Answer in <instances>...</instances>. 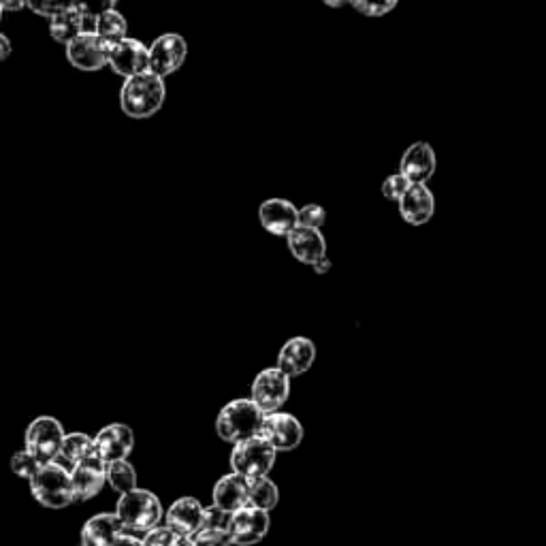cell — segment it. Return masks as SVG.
Listing matches in <instances>:
<instances>
[{
	"label": "cell",
	"instance_id": "cell-1",
	"mask_svg": "<svg viewBox=\"0 0 546 546\" xmlns=\"http://www.w3.org/2000/svg\"><path fill=\"white\" fill-rule=\"evenodd\" d=\"M167 99L165 79L150 71L124 79L120 88V107L128 118L146 120L163 109Z\"/></svg>",
	"mask_w": 546,
	"mask_h": 546
},
{
	"label": "cell",
	"instance_id": "cell-2",
	"mask_svg": "<svg viewBox=\"0 0 546 546\" xmlns=\"http://www.w3.org/2000/svg\"><path fill=\"white\" fill-rule=\"evenodd\" d=\"M114 515L120 519L124 532L143 536L150 532L152 527L160 525V521L165 517V510L158 500V495H154L148 489L137 487L120 495Z\"/></svg>",
	"mask_w": 546,
	"mask_h": 546
},
{
	"label": "cell",
	"instance_id": "cell-3",
	"mask_svg": "<svg viewBox=\"0 0 546 546\" xmlns=\"http://www.w3.org/2000/svg\"><path fill=\"white\" fill-rule=\"evenodd\" d=\"M265 412L254 404L252 399H233L227 406H222L216 419L218 438L237 444L242 440L259 436Z\"/></svg>",
	"mask_w": 546,
	"mask_h": 546
},
{
	"label": "cell",
	"instance_id": "cell-4",
	"mask_svg": "<svg viewBox=\"0 0 546 546\" xmlns=\"http://www.w3.org/2000/svg\"><path fill=\"white\" fill-rule=\"evenodd\" d=\"M28 483H30L32 497H35V500L45 508L62 510L71 506L73 502H77L71 472L58 461L41 465L37 476L28 480Z\"/></svg>",
	"mask_w": 546,
	"mask_h": 546
},
{
	"label": "cell",
	"instance_id": "cell-5",
	"mask_svg": "<svg viewBox=\"0 0 546 546\" xmlns=\"http://www.w3.org/2000/svg\"><path fill=\"white\" fill-rule=\"evenodd\" d=\"M276 448L261 436H254L233 444L231 451V472L244 478H263L276 465Z\"/></svg>",
	"mask_w": 546,
	"mask_h": 546
},
{
	"label": "cell",
	"instance_id": "cell-6",
	"mask_svg": "<svg viewBox=\"0 0 546 546\" xmlns=\"http://www.w3.org/2000/svg\"><path fill=\"white\" fill-rule=\"evenodd\" d=\"M64 436H67V431H64L58 419H54V416H39L26 429L24 451H28L41 465L52 463L58 459Z\"/></svg>",
	"mask_w": 546,
	"mask_h": 546
},
{
	"label": "cell",
	"instance_id": "cell-7",
	"mask_svg": "<svg viewBox=\"0 0 546 546\" xmlns=\"http://www.w3.org/2000/svg\"><path fill=\"white\" fill-rule=\"evenodd\" d=\"M291 397V378L282 369L267 367L252 382L250 399L259 406L265 414L278 412Z\"/></svg>",
	"mask_w": 546,
	"mask_h": 546
},
{
	"label": "cell",
	"instance_id": "cell-8",
	"mask_svg": "<svg viewBox=\"0 0 546 546\" xmlns=\"http://www.w3.org/2000/svg\"><path fill=\"white\" fill-rule=\"evenodd\" d=\"M188 56V43L178 32H167L148 47V71L158 77H169L178 71Z\"/></svg>",
	"mask_w": 546,
	"mask_h": 546
},
{
	"label": "cell",
	"instance_id": "cell-9",
	"mask_svg": "<svg viewBox=\"0 0 546 546\" xmlns=\"http://www.w3.org/2000/svg\"><path fill=\"white\" fill-rule=\"evenodd\" d=\"M259 436L276 448V453H291L303 442V425L297 416L278 410L265 414Z\"/></svg>",
	"mask_w": 546,
	"mask_h": 546
},
{
	"label": "cell",
	"instance_id": "cell-10",
	"mask_svg": "<svg viewBox=\"0 0 546 546\" xmlns=\"http://www.w3.org/2000/svg\"><path fill=\"white\" fill-rule=\"evenodd\" d=\"M64 47H67V60L79 71L94 73L109 64L111 45H107L101 37H96L94 32H82V35H77Z\"/></svg>",
	"mask_w": 546,
	"mask_h": 546
},
{
	"label": "cell",
	"instance_id": "cell-11",
	"mask_svg": "<svg viewBox=\"0 0 546 546\" xmlns=\"http://www.w3.org/2000/svg\"><path fill=\"white\" fill-rule=\"evenodd\" d=\"M269 527H271L269 512L254 506H244L231 515L229 532L235 546H254L265 540V536L269 534Z\"/></svg>",
	"mask_w": 546,
	"mask_h": 546
},
{
	"label": "cell",
	"instance_id": "cell-12",
	"mask_svg": "<svg viewBox=\"0 0 546 546\" xmlns=\"http://www.w3.org/2000/svg\"><path fill=\"white\" fill-rule=\"evenodd\" d=\"M92 446H94V453L99 455L105 463L124 461L135 448V433L124 423H111L96 433V436L92 438Z\"/></svg>",
	"mask_w": 546,
	"mask_h": 546
},
{
	"label": "cell",
	"instance_id": "cell-13",
	"mask_svg": "<svg viewBox=\"0 0 546 546\" xmlns=\"http://www.w3.org/2000/svg\"><path fill=\"white\" fill-rule=\"evenodd\" d=\"M71 480L77 500L88 502L101 493V489L107 483V463L94 453V446L92 453L71 470Z\"/></svg>",
	"mask_w": 546,
	"mask_h": 546
},
{
	"label": "cell",
	"instance_id": "cell-14",
	"mask_svg": "<svg viewBox=\"0 0 546 546\" xmlns=\"http://www.w3.org/2000/svg\"><path fill=\"white\" fill-rule=\"evenodd\" d=\"M438 169V156L427 141H414L399 160V173L410 184H427Z\"/></svg>",
	"mask_w": 546,
	"mask_h": 546
},
{
	"label": "cell",
	"instance_id": "cell-15",
	"mask_svg": "<svg viewBox=\"0 0 546 546\" xmlns=\"http://www.w3.org/2000/svg\"><path fill=\"white\" fill-rule=\"evenodd\" d=\"M109 67L122 77H135L148 71V45L126 37L109 47Z\"/></svg>",
	"mask_w": 546,
	"mask_h": 546
},
{
	"label": "cell",
	"instance_id": "cell-16",
	"mask_svg": "<svg viewBox=\"0 0 546 546\" xmlns=\"http://www.w3.org/2000/svg\"><path fill=\"white\" fill-rule=\"evenodd\" d=\"M316 355L318 350L310 337L297 335V337H291L288 342H284V346L280 348L276 367L282 369L288 378H299L310 372L316 361Z\"/></svg>",
	"mask_w": 546,
	"mask_h": 546
},
{
	"label": "cell",
	"instance_id": "cell-17",
	"mask_svg": "<svg viewBox=\"0 0 546 546\" xmlns=\"http://www.w3.org/2000/svg\"><path fill=\"white\" fill-rule=\"evenodd\" d=\"M203 504L197 497H180L165 512V525L175 536L195 538L203 527Z\"/></svg>",
	"mask_w": 546,
	"mask_h": 546
},
{
	"label": "cell",
	"instance_id": "cell-18",
	"mask_svg": "<svg viewBox=\"0 0 546 546\" xmlns=\"http://www.w3.org/2000/svg\"><path fill=\"white\" fill-rule=\"evenodd\" d=\"M399 216L412 227H423L436 214V197L427 184H410L406 195L397 201Z\"/></svg>",
	"mask_w": 546,
	"mask_h": 546
},
{
	"label": "cell",
	"instance_id": "cell-19",
	"mask_svg": "<svg viewBox=\"0 0 546 546\" xmlns=\"http://www.w3.org/2000/svg\"><path fill=\"white\" fill-rule=\"evenodd\" d=\"M297 216H299V210L297 207L288 201V199H282V197H273V199H267L259 205V222L261 227L276 235V237H284L291 233L295 227H297Z\"/></svg>",
	"mask_w": 546,
	"mask_h": 546
},
{
	"label": "cell",
	"instance_id": "cell-20",
	"mask_svg": "<svg viewBox=\"0 0 546 546\" xmlns=\"http://www.w3.org/2000/svg\"><path fill=\"white\" fill-rule=\"evenodd\" d=\"M286 246L291 250L295 259L303 265H314L318 259H323L327 254V239L325 235L316 229L297 227L286 235Z\"/></svg>",
	"mask_w": 546,
	"mask_h": 546
},
{
	"label": "cell",
	"instance_id": "cell-21",
	"mask_svg": "<svg viewBox=\"0 0 546 546\" xmlns=\"http://www.w3.org/2000/svg\"><path fill=\"white\" fill-rule=\"evenodd\" d=\"M124 534V527L114 512H103V515H96L88 519L79 532V544L82 546H111L116 538Z\"/></svg>",
	"mask_w": 546,
	"mask_h": 546
},
{
	"label": "cell",
	"instance_id": "cell-22",
	"mask_svg": "<svg viewBox=\"0 0 546 546\" xmlns=\"http://www.w3.org/2000/svg\"><path fill=\"white\" fill-rule=\"evenodd\" d=\"M212 500H214V506L227 512H237L239 508L248 506V478L239 476L235 472L222 476L214 485Z\"/></svg>",
	"mask_w": 546,
	"mask_h": 546
},
{
	"label": "cell",
	"instance_id": "cell-23",
	"mask_svg": "<svg viewBox=\"0 0 546 546\" xmlns=\"http://www.w3.org/2000/svg\"><path fill=\"white\" fill-rule=\"evenodd\" d=\"M92 28H94V24L86 22L84 15L79 13L75 7L50 20V35L56 43H62V45L71 43L77 35H82V32H92Z\"/></svg>",
	"mask_w": 546,
	"mask_h": 546
},
{
	"label": "cell",
	"instance_id": "cell-24",
	"mask_svg": "<svg viewBox=\"0 0 546 546\" xmlns=\"http://www.w3.org/2000/svg\"><path fill=\"white\" fill-rule=\"evenodd\" d=\"M90 453H92V438L86 436V433H82V431H75V433H67V436H64L56 461L71 472L75 465L84 457H88Z\"/></svg>",
	"mask_w": 546,
	"mask_h": 546
},
{
	"label": "cell",
	"instance_id": "cell-25",
	"mask_svg": "<svg viewBox=\"0 0 546 546\" xmlns=\"http://www.w3.org/2000/svg\"><path fill=\"white\" fill-rule=\"evenodd\" d=\"M280 502L278 485L269 476L248 480V506L271 512Z\"/></svg>",
	"mask_w": 546,
	"mask_h": 546
},
{
	"label": "cell",
	"instance_id": "cell-26",
	"mask_svg": "<svg viewBox=\"0 0 546 546\" xmlns=\"http://www.w3.org/2000/svg\"><path fill=\"white\" fill-rule=\"evenodd\" d=\"M92 32L96 37H101L107 45H116L122 39H126L128 22H126V18L120 11L114 9V11H107V13L99 15V18L94 20Z\"/></svg>",
	"mask_w": 546,
	"mask_h": 546
},
{
	"label": "cell",
	"instance_id": "cell-27",
	"mask_svg": "<svg viewBox=\"0 0 546 546\" xmlns=\"http://www.w3.org/2000/svg\"><path fill=\"white\" fill-rule=\"evenodd\" d=\"M107 483L116 493L124 495L128 491L137 489V472L126 459L111 461V463H107Z\"/></svg>",
	"mask_w": 546,
	"mask_h": 546
},
{
	"label": "cell",
	"instance_id": "cell-28",
	"mask_svg": "<svg viewBox=\"0 0 546 546\" xmlns=\"http://www.w3.org/2000/svg\"><path fill=\"white\" fill-rule=\"evenodd\" d=\"M397 3L399 0H350V7L365 18H382V15H389Z\"/></svg>",
	"mask_w": 546,
	"mask_h": 546
},
{
	"label": "cell",
	"instance_id": "cell-29",
	"mask_svg": "<svg viewBox=\"0 0 546 546\" xmlns=\"http://www.w3.org/2000/svg\"><path fill=\"white\" fill-rule=\"evenodd\" d=\"M120 0H73V7L84 15V20L94 24L99 15L114 11Z\"/></svg>",
	"mask_w": 546,
	"mask_h": 546
},
{
	"label": "cell",
	"instance_id": "cell-30",
	"mask_svg": "<svg viewBox=\"0 0 546 546\" xmlns=\"http://www.w3.org/2000/svg\"><path fill=\"white\" fill-rule=\"evenodd\" d=\"M297 222H299V227L320 231V229L325 227V222H327V210H325L323 205H318V203H308V205H303L301 210H299Z\"/></svg>",
	"mask_w": 546,
	"mask_h": 546
},
{
	"label": "cell",
	"instance_id": "cell-31",
	"mask_svg": "<svg viewBox=\"0 0 546 546\" xmlns=\"http://www.w3.org/2000/svg\"><path fill=\"white\" fill-rule=\"evenodd\" d=\"M41 470V463L32 457L28 451H18L11 457V472L24 480H32Z\"/></svg>",
	"mask_w": 546,
	"mask_h": 546
},
{
	"label": "cell",
	"instance_id": "cell-32",
	"mask_svg": "<svg viewBox=\"0 0 546 546\" xmlns=\"http://www.w3.org/2000/svg\"><path fill=\"white\" fill-rule=\"evenodd\" d=\"M28 9L41 18L52 20L56 15L73 9V0H28Z\"/></svg>",
	"mask_w": 546,
	"mask_h": 546
},
{
	"label": "cell",
	"instance_id": "cell-33",
	"mask_svg": "<svg viewBox=\"0 0 546 546\" xmlns=\"http://www.w3.org/2000/svg\"><path fill=\"white\" fill-rule=\"evenodd\" d=\"M192 540L195 546H235L229 529H201Z\"/></svg>",
	"mask_w": 546,
	"mask_h": 546
},
{
	"label": "cell",
	"instance_id": "cell-34",
	"mask_svg": "<svg viewBox=\"0 0 546 546\" xmlns=\"http://www.w3.org/2000/svg\"><path fill=\"white\" fill-rule=\"evenodd\" d=\"M410 188V182L404 178V175H401L399 171L397 173H391L387 180L382 182V197L384 199H389V201H399L401 197L406 195V190Z\"/></svg>",
	"mask_w": 546,
	"mask_h": 546
},
{
	"label": "cell",
	"instance_id": "cell-35",
	"mask_svg": "<svg viewBox=\"0 0 546 546\" xmlns=\"http://www.w3.org/2000/svg\"><path fill=\"white\" fill-rule=\"evenodd\" d=\"M233 512L222 510L218 506H207L203 512V527L201 529H229Z\"/></svg>",
	"mask_w": 546,
	"mask_h": 546
},
{
	"label": "cell",
	"instance_id": "cell-36",
	"mask_svg": "<svg viewBox=\"0 0 546 546\" xmlns=\"http://www.w3.org/2000/svg\"><path fill=\"white\" fill-rule=\"evenodd\" d=\"M175 538L178 536H175L167 525H156L150 529V532L141 536V542L143 546H171Z\"/></svg>",
	"mask_w": 546,
	"mask_h": 546
},
{
	"label": "cell",
	"instance_id": "cell-37",
	"mask_svg": "<svg viewBox=\"0 0 546 546\" xmlns=\"http://www.w3.org/2000/svg\"><path fill=\"white\" fill-rule=\"evenodd\" d=\"M111 546H143V542H141V536H135V534L124 532V534H120V536L116 538V542L111 544Z\"/></svg>",
	"mask_w": 546,
	"mask_h": 546
},
{
	"label": "cell",
	"instance_id": "cell-38",
	"mask_svg": "<svg viewBox=\"0 0 546 546\" xmlns=\"http://www.w3.org/2000/svg\"><path fill=\"white\" fill-rule=\"evenodd\" d=\"M316 276H325V273H329L333 269V261L329 259V254H325L323 259H318L314 265H312Z\"/></svg>",
	"mask_w": 546,
	"mask_h": 546
},
{
	"label": "cell",
	"instance_id": "cell-39",
	"mask_svg": "<svg viewBox=\"0 0 546 546\" xmlns=\"http://www.w3.org/2000/svg\"><path fill=\"white\" fill-rule=\"evenodd\" d=\"M0 7H3V11H22V9H28V0H0Z\"/></svg>",
	"mask_w": 546,
	"mask_h": 546
},
{
	"label": "cell",
	"instance_id": "cell-40",
	"mask_svg": "<svg viewBox=\"0 0 546 546\" xmlns=\"http://www.w3.org/2000/svg\"><path fill=\"white\" fill-rule=\"evenodd\" d=\"M13 52V45L9 41L7 35H3V32H0V62H5Z\"/></svg>",
	"mask_w": 546,
	"mask_h": 546
},
{
	"label": "cell",
	"instance_id": "cell-41",
	"mask_svg": "<svg viewBox=\"0 0 546 546\" xmlns=\"http://www.w3.org/2000/svg\"><path fill=\"white\" fill-rule=\"evenodd\" d=\"M323 3H325L327 7H331V9H340V7L350 5V0H323Z\"/></svg>",
	"mask_w": 546,
	"mask_h": 546
},
{
	"label": "cell",
	"instance_id": "cell-42",
	"mask_svg": "<svg viewBox=\"0 0 546 546\" xmlns=\"http://www.w3.org/2000/svg\"><path fill=\"white\" fill-rule=\"evenodd\" d=\"M171 546H195V540H192V538H182V536H178V538L173 540V544H171Z\"/></svg>",
	"mask_w": 546,
	"mask_h": 546
},
{
	"label": "cell",
	"instance_id": "cell-43",
	"mask_svg": "<svg viewBox=\"0 0 546 546\" xmlns=\"http://www.w3.org/2000/svg\"><path fill=\"white\" fill-rule=\"evenodd\" d=\"M3 13H5V11H3V7H0V22H3Z\"/></svg>",
	"mask_w": 546,
	"mask_h": 546
},
{
	"label": "cell",
	"instance_id": "cell-44",
	"mask_svg": "<svg viewBox=\"0 0 546 546\" xmlns=\"http://www.w3.org/2000/svg\"><path fill=\"white\" fill-rule=\"evenodd\" d=\"M79 546H82V544H79Z\"/></svg>",
	"mask_w": 546,
	"mask_h": 546
}]
</instances>
